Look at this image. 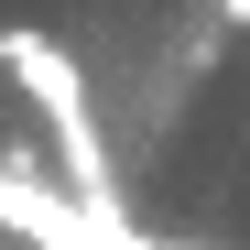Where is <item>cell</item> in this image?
<instances>
[{
	"label": "cell",
	"instance_id": "1",
	"mask_svg": "<svg viewBox=\"0 0 250 250\" xmlns=\"http://www.w3.org/2000/svg\"><path fill=\"white\" fill-rule=\"evenodd\" d=\"M0 55H11V76L33 87V109L55 120V142H65V185L76 207H87L98 229H120V196H109V163H98V131H87V87H76V65L44 44V33H0Z\"/></svg>",
	"mask_w": 250,
	"mask_h": 250
},
{
	"label": "cell",
	"instance_id": "2",
	"mask_svg": "<svg viewBox=\"0 0 250 250\" xmlns=\"http://www.w3.org/2000/svg\"><path fill=\"white\" fill-rule=\"evenodd\" d=\"M0 229H22L33 250H152V239H131V229H98L76 196H55V185H22V174H0Z\"/></svg>",
	"mask_w": 250,
	"mask_h": 250
},
{
	"label": "cell",
	"instance_id": "3",
	"mask_svg": "<svg viewBox=\"0 0 250 250\" xmlns=\"http://www.w3.org/2000/svg\"><path fill=\"white\" fill-rule=\"evenodd\" d=\"M229 22H250V0H229Z\"/></svg>",
	"mask_w": 250,
	"mask_h": 250
}]
</instances>
